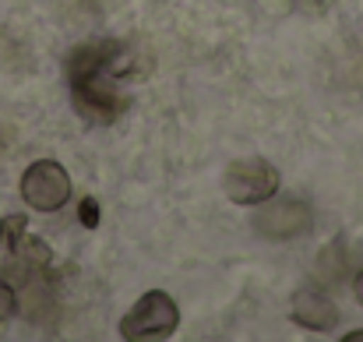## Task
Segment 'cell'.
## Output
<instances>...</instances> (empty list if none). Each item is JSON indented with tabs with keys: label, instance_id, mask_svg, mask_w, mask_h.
<instances>
[{
	"label": "cell",
	"instance_id": "6da1fadb",
	"mask_svg": "<svg viewBox=\"0 0 363 342\" xmlns=\"http://www.w3.org/2000/svg\"><path fill=\"white\" fill-rule=\"evenodd\" d=\"M106 50H110V43H85V46L71 50V57H67L71 99H74V110L89 123H113L127 106L121 92L110 89L113 78L106 75Z\"/></svg>",
	"mask_w": 363,
	"mask_h": 342
},
{
	"label": "cell",
	"instance_id": "7a4b0ae2",
	"mask_svg": "<svg viewBox=\"0 0 363 342\" xmlns=\"http://www.w3.org/2000/svg\"><path fill=\"white\" fill-rule=\"evenodd\" d=\"M180 325V311L173 304V297L166 289H148L121 321V336L134 342H152V339H169Z\"/></svg>",
	"mask_w": 363,
	"mask_h": 342
},
{
	"label": "cell",
	"instance_id": "3957f363",
	"mask_svg": "<svg viewBox=\"0 0 363 342\" xmlns=\"http://www.w3.org/2000/svg\"><path fill=\"white\" fill-rule=\"evenodd\" d=\"M223 187H226V198L237 205H261V202L279 194V170L268 159L247 155V159L230 162Z\"/></svg>",
	"mask_w": 363,
	"mask_h": 342
},
{
	"label": "cell",
	"instance_id": "277c9868",
	"mask_svg": "<svg viewBox=\"0 0 363 342\" xmlns=\"http://www.w3.org/2000/svg\"><path fill=\"white\" fill-rule=\"evenodd\" d=\"M21 198L28 209L35 212H57L67 205L71 198V177L60 162L53 159H39L21 173Z\"/></svg>",
	"mask_w": 363,
	"mask_h": 342
},
{
	"label": "cell",
	"instance_id": "5b68a950",
	"mask_svg": "<svg viewBox=\"0 0 363 342\" xmlns=\"http://www.w3.org/2000/svg\"><path fill=\"white\" fill-rule=\"evenodd\" d=\"M261 205L264 209L254 216V229L264 240H293L311 226V205L300 198H268Z\"/></svg>",
	"mask_w": 363,
	"mask_h": 342
},
{
	"label": "cell",
	"instance_id": "8992f818",
	"mask_svg": "<svg viewBox=\"0 0 363 342\" xmlns=\"http://www.w3.org/2000/svg\"><path fill=\"white\" fill-rule=\"evenodd\" d=\"M293 321L300 329H311V332H335L339 307L318 289H300L293 297Z\"/></svg>",
	"mask_w": 363,
	"mask_h": 342
},
{
	"label": "cell",
	"instance_id": "52a82bcc",
	"mask_svg": "<svg viewBox=\"0 0 363 342\" xmlns=\"http://www.w3.org/2000/svg\"><path fill=\"white\" fill-rule=\"evenodd\" d=\"M14 311H18V293H14V286H11V282H4V279H0V321H7Z\"/></svg>",
	"mask_w": 363,
	"mask_h": 342
},
{
	"label": "cell",
	"instance_id": "ba28073f",
	"mask_svg": "<svg viewBox=\"0 0 363 342\" xmlns=\"http://www.w3.org/2000/svg\"><path fill=\"white\" fill-rule=\"evenodd\" d=\"M82 223L89 229L99 223V205H96V198H85V202H82Z\"/></svg>",
	"mask_w": 363,
	"mask_h": 342
},
{
	"label": "cell",
	"instance_id": "9c48e42d",
	"mask_svg": "<svg viewBox=\"0 0 363 342\" xmlns=\"http://www.w3.org/2000/svg\"><path fill=\"white\" fill-rule=\"evenodd\" d=\"M296 7H303V11H325V7H332L335 0H293Z\"/></svg>",
	"mask_w": 363,
	"mask_h": 342
},
{
	"label": "cell",
	"instance_id": "30bf717a",
	"mask_svg": "<svg viewBox=\"0 0 363 342\" xmlns=\"http://www.w3.org/2000/svg\"><path fill=\"white\" fill-rule=\"evenodd\" d=\"M353 289H357V300L363 307V268H357V275H353Z\"/></svg>",
	"mask_w": 363,
	"mask_h": 342
},
{
	"label": "cell",
	"instance_id": "8fae6325",
	"mask_svg": "<svg viewBox=\"0 0 363 342\" xmlns=\"http://www.w3.org/2000/svg\"><path fill=\"white\" fill-rule=\"evenodd\" d=\"M346 342H363V332H350V336H346Z\"/></svg>",
	"mask_w": 363,
	"mask_h": 342
},
{
	"label": "cell",
	"instance_id": "7c38bea8",
	"mask_svg": "<svg viewBox=\"0 0 363 342\" xmlns=\"http://www.w3.org/2000/svg\"><path fill=\"white\" fill-rule=\"evenodd\" d=\"M0 243H4V223H0Z\"/></svg>",
	"mask_w": 363,
	"mask_h": 342
}]
</instances>
